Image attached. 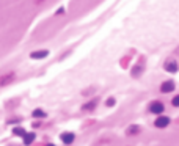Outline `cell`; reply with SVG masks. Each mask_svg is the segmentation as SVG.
Returning <instances> with one entry per match:
<instances>
[{
    "instance_id": "obj_1",
    "label": "cell",
    "mask_w": 179,
    "mask_h": 146,
    "mask_svg": "<svg viewBox=\"0 0 179 146\" xmlns=\"http://www.w3.org/2000/svg\"><path fill=\"white\" fill-rule=\"evenodd\" d=\"M11 82H14V74H13V72H9V74H6V75H2V77H0V87H5V85H9Z\"/></svg>"
},
{
    "instance_id": "obj_2",
    "label": "cell",
    "mask_w": 179,
    "mask_h": 146,
    "mask_svg": "<svg viewBox=\"0 0 179 146\" xmlns=\"http://www.w3.org/2000/svg\"><path fill=\"white\" fill-rule=\"evenodd\" d=\"M157 127H167L168 124H170V118H167V116H159L157 119H155V122H154Z\"/></svg>"
},
{
    "instance_id": "obj_3",
    "label": "cell",
    "mask_w": 179,
    "mask_h": 146,
    "mask_svg": "<svg viewBox=\"0 0 179 146\" xmlns=\"http://www.w3.org/2000/svg\"><path fill=\"white\" fill-rule=\"evenodd\" d=\"M173 89H174V83L171 80L164 82V83H162V87H160V91L162 93H170V91H173Z\"/></svg>"
},
{
    "instance_id": "obj_4",
    "label": "cell",
    "mask_w": 179,
    "mask_h": 146,
    "mask_svg": "<svg viewBox=\"0 0 179 146\" xmlns=\"http://www.w3.org/2000/svg\"><path fill=\"white\" fill-rule=\"evenodd\" d=\"M162 112H164V105H162L160 102H154V104L151 105V113L159 115V113H162Z\"/></svg>"
},
{
    "instance_id": "obj_5",
    "label": "cell",
    "mask_w": 179,
    "mask_h": 146,
    "mask_svg": "<svg viewBox=\"0 0 179 146\" xmlns=\"http://www.w3.org/2000/svg\"><path fill=\"white\" fill-rule=\"evenodd\" d=\"M61 140H63V143L71 145L72 141H74V134H71V132H66V134L61 135Z\"/></svg>"
},
{
    "instance_id": "obj_6",
    "label": "cell",
    "mask_w": 179,
    "mask_h": 146,
    "mask_svg": "<svg viewBox=\"0 0 179 146\" xmlns=\"http://www.w3.org/2000/svg\"><path fill=\"white\" fill-rule=\"evenodd\" d=\"M49 55V50H41V52H32V55L30 57L32 58H35V60H41V58H46Z\"/></svg>"
},
{
    "instance_id": "obj_7",
    "label": "cell",
    "mask_w": 179,
    "mask_h": 146,
    "mask_svg": "<svg viewBox=\"0 0 179 146\" xmlns=\"http://www.w3.org/2000/svg\"><path fill=\"white\" fill-rule=\"evenodd\" d=\"M33 140H35V134H33V132H30V134H25V135H24V143H25V145H30Z\"/></svg>"
},
{
    "instance_id": "obj_8",
    "label": "cell",
    "mask_w": 179,
    "mask_h": 146,
    "mask_svg": "<svg viewBox=\"0 0 179 146\" xmlns=\"http://www.w3.org/2000/svg\"><path fill=\"white\" fill-rule=\"evenodd\" d=\"M165 69H167L168 72H176L178 71V63H173V61L168 63V65L165 66Z\"/></svg>"
},
{
    "instance_id": "obj_9",
    "label": "cell",
    "mask_w": 179,
    "mask_h": 146,
    "mask_svg": "<svg viewBox=\"0 0 179 146\" xmlns=\"http://www.w3.org/2000/svg\"><path fill=\"white\" fill-rule=\"evenodd\" d=\"M13 134H14V135H19V137H24V135H25V131H24L22 127H16L14 131H13Z\"/></svg>"
},
{
    "instance_id": "obj_10",
    "label": "cell",
    "mask_w": 179,
    "mask_h": 146,
    "mask_svg": "<svg viewBox=\"0 0 179 146\" xmlns=\"http://www.w3.org/2000/svg\"><path fill=\"white\" fill-rule=\"evenodd\" d=\"M33 116L35 118H42V116H46V113L42 110H35L33 112Z\"/></svg>"
},
{
    "instance_id": "obj_11",
    "label": "cell",
    "mask_w": 179,
    "mask_h": 146,
    "mask_svg": "<svg viewBox=\"0 0 179 146\" xmlns=\"http://www.w3.org/2000/svg\"><path fill=\"white\" fill-rule=\"evenodd\" d=\"M173 105L174 107H179V96H176V98L173 99Z\"/></svg>"
},
{
    "instance_id": "obj_12",
    "label": "cell",
    "mask_w": 179,
    "mask_h": 146,
    "mask_svg": "<svg viewBox=\"0 0 179 146\" xmlns=\"http://www.w3.org/2000/svg\"><path fill=\"white\" fill-rule=\"evenodd\" d=\"M113 104H115V99H113V98H110V99L107 101V105H108V107H112Z\"/></svg>"
},
{
    "instance_id": "obj_13",
    "label": "cell",
    "mask_w": 179,
    "mask_h": 146,
    "mask_svg": "<svg viewBox=\"0 0 179 146\" xmlns=\"http://www.w3.org/2000/svg\"><path fill=\"white\" fill-rule=\"evenodd\" d=\"M36 2H38V3H41V2H44V0H36Z\"/></svg>"
},
{
    "instance_id": "obj_14",
    "label": "cell",
    "mask_w": 179,
    "mask_h": 146,
    "mask_svg": "<svg viewBox=\"0 0 179 146\" xmlns=\"http://www.w3.org/2000/svg\"><path fill=\"white\" fill-rule=\"evenodd\" d=\"M47 146H55V145H47Z\"/></svg>"
}]
</instances>
